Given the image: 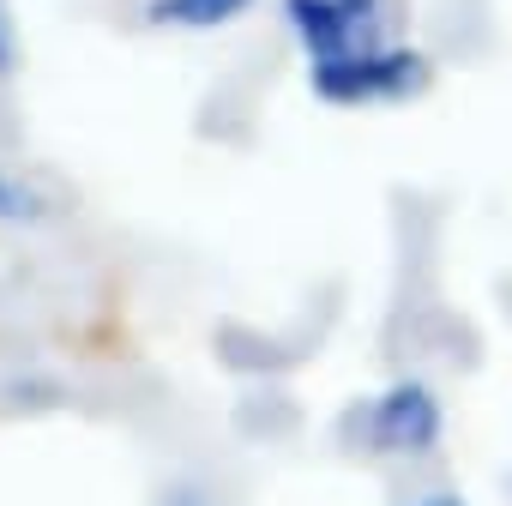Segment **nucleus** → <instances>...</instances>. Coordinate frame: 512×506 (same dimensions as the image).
I'll list each match as a JSON object with an SVG mask.
<instances>
[{
	"label": "nucleus",
	"instance_id": "nucleus-1",
	"mask_svg": "<svg viewBox=\"0 0 512 506\" xmlns=\"http://www.w3.org/2000/svg\"><path fill=\"white\" fill-rule=\"evenodd\" d=\"M314 91L338 109H356V103H398L410 91H422L428 79V61L422 49H404V43H362L350 55H332V61H314L308 67Z\"/></svg>",
	"mask_w": 512,
	"mask_h": 506
},
{
	"label": "nucleus",
	"instance_id": "nucleus-2",
	"mask_svg": "<svg viewBox=\"0 0 512 506\" xmlns=\"http://www.w3.org/2000/svg\"><path fill=\"white\" fill-rule=\"evenodd\" d=\"M440 428H446V410H440L434 386H422V380H398V386H386V392L374 398V410H368V434H374V446H380V452H398V458H410V452H434V446H440Z\"/></svg>",
	"mask_w": 512,
	"mask_h": 506
},
{
	"label": "nucleus",
	"instance_id": "nucleus-3",
	"mask_svg": "<svg viewBox=\"0 0 512 506\" xmlns=\"http://www.w3.org/2000/svg\"><path fill=\"white\" fill-rule=\"evenodd\" d=\"M284 19H290L296 43L308 49V67L332 61V55H350L362 43H380V25L356 19L344 0H284Z\"/></svg>",
	"mask_w": 512,
	"mask_h": 506
},
{
	"label": "nucleus",
	"instance_id": "nucleus-4",
	"mask_svg": "<svg viewBox=\"0 0 512 506\" xmlns=\"http://www.w3.org/2000/svg\"><path fill=\"white\" fill-rule=\"evenodd\" d=\"M253 0H151L145 19L151 25H181V31H217V25H235Z\"/></svg>",
	"mask_w": 512,
	"mask_h": 506
},
{
	"label": "nucleus",
	"instance_id": "nucleus-5",
	"mask_svg": "<svg viewBox=\"0 0 512 506\" xmlns=\"http://www.w3.org/2000/svg\"><path fill=\"white\" fill-rule=\"evenodd\" d=\"M19 73V25H13V7L0 0V79Z\"/></svg>",
	"mask_w": 512,
	"mask_h": 506
},
{
	"label": "nucleus",
	"instance_id": "nucleus-6",
	"mask_svg": "<svg viewBox=\"0 0 512 506\" xmlns=\"http://www.w3.org/2000/svg\"><path fill=\"white\" fill-rule=\"evenodd\" d=\"M37 211V199L19 187V181H7V175H0V217H31Z\"/></svg>",
	"mask_w": 512,
	"mask_h": 506
},
{
	"label": "nucleus",
	"instance_id": "nucleus-7",
	"mask_svg": "<svg viewBox=\"0 0 512 506\" xmlns=\"http://www.w3.org/2000/svg\"><path fill=\"white\" fill-rule=\"evenodd\" d=\"M344 7H350L356 19H368V25H380V7H386V0H344Z\"/></svg>",
	"mask_w": 512,
	"mask_h": 506
},
{
	"label": "nucleus",
	"instance_id": "nucleus-8",
	"mask_svg": "<svg viewBox=\"0 0 512 506\" xmlns=\"http://www.w3.org/2000/svg\"><path fill=\"white\" fill-rule=\"evenodd\" d=\"M410 506H464L458 494H422V500H410Z\"/></svg>",
	"mask_w": 512,
	"mask_h": 506
}]
</instances>
